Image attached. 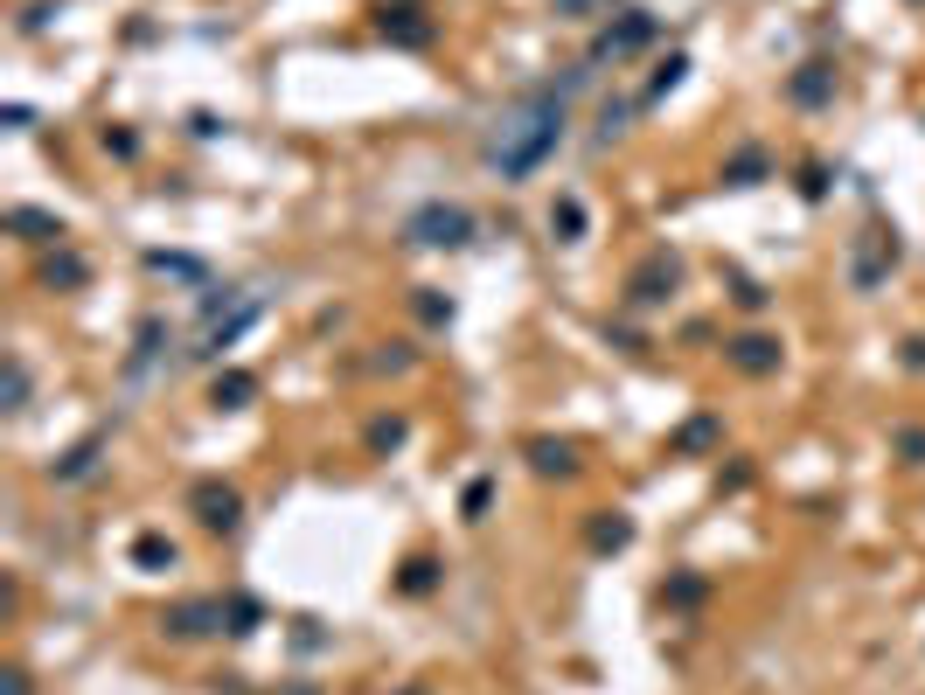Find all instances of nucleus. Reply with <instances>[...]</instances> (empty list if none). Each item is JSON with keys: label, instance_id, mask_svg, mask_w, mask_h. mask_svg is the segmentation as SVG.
Returning <instances> with one entry per match:
<instances>
[{"label": "nucleus", "instance_id": "obj_27", "mask_svg": "<svg viewBox=\"0 0 925 695\" xmlns=\"http://www.w3.org/2000/svg\"><path fill=\"white\" fill-rule=\"evenodd\" d=\"M7 695H28V675L21 668H7Z\"/></svg>", "mask_w": 925, "mask_h": 695}, {"label": "nucleus", "instance_id": "obj_6", "mask_svg": "<svg viewBox=\"0 0 925 695\" xmlns=\"http://www.w3.org/2000/svg\"><path fill=\"white\" fill-rule=\"evenodd\" d=\"M675 278H682V265H675L668 251H654V258H647L640 272L626 278V306H661V299L675 292Z\"/></svg>", "mask_w": 925, "mask_h": 695}, {"label": "nucleus", "instance_id": "obj_7", "mask_svg": "<svg viewBox=\"0 0 925 695\" xmlns=\"http://www.w3.org/2000/svg\"><path fill=\"white\" fill-rule=\"evenodd\" d=\"M724 355H731V369H738V376H772V369H779V341H772V334H759V327H752V334H738V341H724Z\"/></svg>", "mask_w": 925, "mask_h": 695}, {"label": "nucleus", "instance_id": "obj_17", "mask_svg": "<svg viewBox=\"0 0 925 695\" xmlns=\"http://www.w3.org/2000/svg\"><path fill=\"white\" fill-rule=\"evenodd\" d=\"M133 563H140V570H174V543H167V536H140V543H133Z\"/></svg>", "mask_w": 925, "mask_h": 695}, {"label": "nucleus", "instance_id": "obj_28", "mask_svg": "<svg viewBox=\"0 0 925 695\" xmlns=\"http://www.w3.org/2000/svg\"><path fill=\"white\" fill-rule=\"evenodd\" d=\"M404 695H432V689H404Z\"/></svg>", "mask_w": 925, "mask_h": 695}, {"label": "nucleus", "instance_id": "obj_2", "mask_svg": "<svg viewBox=\"0 0 925 695\" xmlns=\"http://www.w3.org/2000/svg\"><path fill=\"white\" fill-rule=\"evenodd\" d=\"M404 244H425V251H460V244H473V216H466L460 202H425V209H411Z\"/></svg>", "mask_w": 925, "mask_h": 695}, {"label": "nucleus", "instance_id": "obj_8", "mask_svg": "<svg viewBox=\"0 0 925 695\" xmlns=\"http://www.w3.org/2000/svg\"><path fill=\"white\" fill-rule=\"evenodd\" d=\"M529 466H536L543 480H571V473H578V445H571V438H529Z\"/></svg>", "mask_w": 925, "mask_h": 695}, {"label": "nucleus", "instance_id": "obj_16", "mask_svg": "<svg viewBox=\"0 0 925 695\" xmlns=\"http://www.w3.org/2000/svg\"><path fill=\"white\" fill-rule=\"evenodd\" d=\"M91 466H98V438H84V445H77V452H63V459H56V466H49V473H56V480H84V473H91Z\"/></svg>", "mask_w": 925, "mask_h": 695}, {"label": "nucleus", "instance_id": "obj_21", "mask_svg": "<svg viewBox=\"0 0 925 695\" xmlns=\"http://www.w3.org/2000/svg\"><path fill=\"white\" fill-rule=\"evenodd\" d=\"M487 501H494V480H473L466 487V522H487Z\"/></svg>", "mask_w": 925, "mask_h": 695}, {"label": "nucleus", "instance_id": "obj_26", "mask_svg": "<svg viewBox=\"0 0 925 695\" xmlns=\"http://www.w3.org/2000/svg\"><path fill=\"white\" fill-rule=\"evenodd\" d=\"M105 146H112L119 160H133V153H140V139H133V133H105Z\"/></svg>", "mask_w": 925, "mask_h": 695}, {"label": "nucleus", "instance_id": "obj_25", "mask_svg": "<svg viewBox=\"0 0 925 695\" xmlns=\"http://www.w3.org/2000/svg\"><path fill=\"white\" fill-rule=\"evenodd\" d=\"M369 445H376V452H383V445H404V424H397V417H390V424H376V431H369Z\"/></svg>", "mask_w": 925, "mask_h": 695}, {"label": "nucleus", "instance_id": "obj_23", "mask_svg": "<svg viewBox=\"0 0 925 695\" xmlns=\"http://www.w3.org/2000/svg\"><path fill=\"white\" fill-rule=\"evenodd\" d=\"M898 452H905V466H925V431H898Z\"/></svg>", "mask_w": 925, "mask_h": 695}, {"label": "nucleus", "instance_id": "obj_4", "mask_svg": "<svg viewBox=\"0 0 925 695\" xmlns=\"http://www.w3.org/2000/svg\"><path fill=\"white\" fill-rule=\"evenodd\" d=\"M376 28H383L397 49H432V35H439V21H432L418 0H390V7H376Z\"/></svg>", "mask_w": 925, "mask_h": 695}, {"label": "nucleus", "instance_id": "obj_22", "mask_svg": "<svg viewBox=\"0 0 925 695\" xmlns=\"http://www.w3.org/2000/svg\"><path fill=\"white\" fill-rule=\"evenodd\" d=\"M21 404H28V369L7 362V411H21Z\"/></svg>", "mask_w": 925, "mask_h": 695}, {"label": "nucleus", "instance_id": "obj_11", "mask_svg": "<svg viewBox=\"0 0 925 695\" xmlns=\"http://www.w3.org/2000/svg\"><path fill=\"white\" fill-rule=\"evenodd\" d=\"M251 397H258V376H244V369H223V376L209 383V404H216V411H244Z\"/></svg>", "mask_w": 925, "mask_h": 695}, {"label": "nucleus", "instance_id": "obj_15", "mask_svg": "<svg viewBox=\"0 0 925 695\" xmlns=\"http://www.w3.org/2000/svg\"><path fill=\"white\" fill-rule=\"evenodd\" d=\"M550 230H564V244H578V237H585V202H578V195H564V202L550 209Z\"/></svg>", "mask_w": 925, "mask_h": 695}, {"label": "nucleus", "instance_id": "obj_12", "mask_svg": "<svg viewBox=\"0 0 925 695\" xmlns=\"http://www.w3.org/2000/svg\"><path fill=\"white\" fill-rule=\"evenodd\" d=\"M7 230H21L28 244H63V223L42 216V209H7Z\"/></svg>", "mask_w": 925, "mask_h": 695}, {"label": "nucleus", "instance_id": "obj_18", "mask_svg": "<svg viewBox=\"0 0 925 695\" xmlns=\"http://www.w3.org/2000/svg\"><path fill=\"white\" fill-rule=\"evenodd\" d=\"M759 174H766V153H759V146H745V153H738V160L724 167V181H731V188H752Z\"/></svg>", "mask_w": 925, "mask_h": 695}, {"label": "nucleus", "instance_id": "obj_24", "mask_svg": "<svg viewBox=\"0 0 925 695\" xmlns=\"http://www.w3.org/2000/svg\"><path fill=\"white\" fill-rule=\"evenodd\" d=\"M418 313H425V320H453V299H439V292H425V299H418Z\"/></svg>", "mask_w": 925, "mask_h": 695}, {"label": "nucleus", "instance_id": "obj_20", "mask_svg": "<svg viewBox=\"0 0 925 695\" xmlns=\"http://www.w3.org/2000/svg\"><path fill=\"white\" fill-rule=\"evenodd\" d=\"M682 70H689V56H668V70H661V77H654V91H647V98H640V105H661V98H668V91H675V84H682Z\"/></svg>", "mask_w": 925, "mask_h": 695}, {"label": "nucleus", "instance_id": "obj_1", "mask_svg": "<svg viewBox=\"0 0 925 695\" xmlns=\"http://www.w3.org/2000/svg\"><path fill=\"white\" fill-rule=\"evenodd\" d=\"M557 139H564V98H557V91H536V98L522 105V133H515V139H494V167L515 181V174H529V167H536Z\"/></svg>", "mask_w": 925, "mask_h": 695}, {"label": "nucleus", "instance_id": "obj_14", "mask_svg": "<svg viewBox=\"0 0 925 695\" xmlns=\"http://www.w3.org/2000/svg\"><path fill=\"white\" fill-rule=\"evenodd\" d=\"M432 584H439V563H432V556H411V563H404V577H397V591H404V598H425Z\"/></svg>", "mask_w": 925, "mask_h": 695}, {"label": "nucleus", "instance_id": "obj_10", "mask_svg": "<svg viewBox=\"0 0 925 695\" xmlns=\"http://www.w3.org/2000/svg\"><path fill=\"white\" fill-rule=\"evenodd\" d=\"M786 98H793V105H828V98H835V70H828V63H800V77L786 84Z\"/></svg>", "mask_w": 925, "mask_h": 695}, {"label": "nucleus", "instance_id": "obj_3", "mask_svg": "<svg viewBox=\"0 0 925 695\" xmlns=\"http://www.w3.org/2000/svg\"><path fill=\"white\" fill-rule=\"evenodd\" d=\"M188 515H195L209 536H237V529H244V494L223 487V480H195V487H188Z\"/></svg>", "mask_w": 925, "mask_h": 695}, {"label": "nucleus", "instance_id": "obj_9", "mask_svg": "<svg viewBox=\"0 0 925 695\" xmlns=\"http://www.w3.org/2000/svg\"><path fill=\"white\" fill-rule=\"evenodd\" d=\"M585 543H592L599 556H613V550H626V543H633V522H626L619 508H599V515L585 522Z\"/></svg>", "mask_w": 925, "mask_h": 695}, {"label": "nucleus", "instance_id": "obj_13", "mask_svg": "<svg viewBox=\"0 0 925 695\" xmlns=\"http://www.w3.org/2000/svg\"><path fill=\"white\" fill-rule=\"evenodd\" d=\"M84 278H91V265H84L77 251H56V258L42 265V285H49V292H77Z\"/></svg>", "mask_w": 925, "mask_h": 695}, {"label": "nucleus", "instance_id": "obj_19", "mask_svg": "<svg viewBox=\"0 0 925 695\" xmlns=\"http://www.w3.org/2000/svg\"><path fill=\"white\" fill-rule=\"evenodd\" d=\"M710 438H717V417H689V424L675 431V452H703Z\"/></svg>", "mask_w": 925, "mask_h": 695}, {"label": "nucleus", "instance_id": "obj_5", "mask_svg": "<svg viewBox=\"0 0 925 695\" xmlns=\"http://www.w3.org/2000/svg\"><path fill=\"white\" fill-rule=\"evenodd\" d=\"M160 626H167L174 640H209V633L230 626V605H223V598H188V605H174Z\"/></svg>", "mask_w": 925, "mask_h": 695}]
</instances>
